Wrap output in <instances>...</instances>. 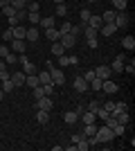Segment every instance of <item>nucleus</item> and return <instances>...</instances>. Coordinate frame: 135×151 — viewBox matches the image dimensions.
Masks as SVG:
<instances>
[{
    "mask_svg": "<svg viewBox=\"0 0 135 151\" xmlns=\"http://www.w3.org/2000/svg\"><path fill=\"white\" fill-rule=\"evenodd\" d=\"M45 68H47V72H50V77H52V83H54L56 88H61V86L65 83V75H63V72H61V70H59L52 61L45 63Z\"/></svg>",
    "mask_w": 135,
    "mask_h": 151,
    "instance_id": "1",
    "label": "nucleus"
},
{
    "mask_svg": "<svg viewBox=\"0 0 135 151\" xmlns=\"http://www.w3.org/2000/svg\"><path fill=\"white\" fill-rule=\"evenodd\" d=\"M95 138H97V142H99V145H106V142H113L115 133H113V129H110L108 124H104V126H97Z\"/></svg>",
    "mask_w": 135,
    "mask_h": 151,
    "instance_id": "2",
    "label": "nucleus"
},
{
    "mask_svg": "<svg viewBox=\"0 0 135 151\" xmlns=\"http://www.w3.org/2000/svg\"><path fill=\"white\" fill-rule=\"evenodd\" d=\"M34 108H39V111H47V113H50L52 108H54V104H52V99L47 97V95H43V97L36 99V106H34Z\"/></svg>",
    "mask_w": 135,
    "mask_h": 151,
    "instance_id": "3",
    "label": "nucleus"
},
{
    "mask_svg": "<svg viewBox=\"0 0 135 151\" xmlns=\"http://www.w3.org/2000/svg\"><path fill=\"white\" fill-rule=\"evenodd\" d=\"M113 23H115L117 29H124V27L129 25V14L126 12H115V20H113Z\"/></svg>",
    "mask_w": 135,
    "mask_h": 151,
    "instance_id": "4",
    "label": "nucleus"
},
{
    "mask_svg": "<svg viewBox=\"0 0 135 151\" xmlns=\"http://www.w3.org/2000/svg\"><path fill=\"white\" fill-rule=\"evenodd\" d=\"M104 124H108L110 129H113V133H115V138H117V135H124V124H119V122H117L115 117H113V115H110V117H108L106 122H104Z\"/></svg>",
    "mask_w": 135,
    "mask_h": 151,
    "instance_id": "5",
    "label": "nucleus"
},
{
    "mask_svg": "<svg viewBox=\"0 0 135 151\" xmlns=\"http://www.w3.org/2000/svg\"><path fill=\"white\" fill-rule=\"evenodd\" d=\"M59 43L63 45L65 50H72V47L77 45V36H72V34H61V38H59Z\"/></svg>",
    "mask_w": 135,
    "mask_h": 151,
    "instance_id": "6",
    "label": "nucleus"
},
{
    "mask_svg": "<svg viewBox=\"0 0 135 151\" xmlns=\"http://www.w3.org/2000/svg\"><path fill=\"white\" fill-rule=\"evenodd\" d=\"M95 77H99V79H110L113 77V70H110V65H97L95 68Z\"/></svg>",
    "mask_w": 135,
    "mask_h": 151,
    "instance_id": "7",
    "label": "nucleus"
},
{
    "mask_svg": "<svg viewBox=\"0 0 135 151\" xmlns=\"http://www.w3.org/2000/svg\"><path fill=\"white\" fill-rule=\"evenodd\" d=\"M25 72H9V79H11L14 88H20V86H25Z\"/></svg>",
    "mask_w": 135,
    "mask_h": 151,
    "instance_id": "8",
    "label": "nucleus"
},
{
    "mask_svg": "<svg viewBox=\"0 0 135 151\" xmlns=\"http://www.w3.org/2000/svg\"><path fill=\"white\" fill-rule=\"evenodd\" d=\"M72 86H74L77 93H88V90H90V83L86 81L84 77H74V83H72Z\"/></svg>",
    "mask_w": 135,
    "mask_h": 151,
    "instance_id": "9",
    "label": "nucleus"
},
{
    "mask_svg": "<svg viewBox=\"0 0 135 151\" xmlns=\"http://www.w3.org/2000/svg\"><path fill=\"white\" fill-rule=\"evenodd\" d=\"M124 63H126V54H117L113 65H110V70L113 72H124Z\"/></svg>",
    "mask_w": 135,
    "mask_h": 151,
    "instance_id": "10",
    "label": "nucleus"
},
{
    "mask_svg": "<svg viewBox=\"0 0 135 151\" xmlns=\"http://www.w3.org/2000/svg\"><path fill=\"white\" fill-rule=\"evenodd\" d=\"M41 38V32H39V27L36 25H32V27H27V34H25V41H29V43H36Z\"/></svg>",
    "mask_w": 135,
    "mask_h": 151,
    "instance_id": "11",
    "label": "nucleus"
},
{
    "mask_svg": "<svg viewBox=\"0 0 135 151\" xmlns=\"http://www.w3.org/2000/svg\"><path fill=\"white\" fill-rule=\"evenodd\" d=\"M9 50L16 52V54H25L27 43H25V41H20V38H14V41H11V47H9Z\"/></svg>",
    "mask_w": 135,
    "mask_h": 151,
    "instance_id": "12",
    "label": "nucleus"
},
{
    "mask_svg": "<svg viewBox=\"0 0 135 151\" xmlns=\"http://www.w3.org/2000/svg\"><path fill=\"white\" fill-rule=\"evenodd\" d=\"M117 90H119V86H117L115 81H113V79H104L101 81V93H117Z\"/></svg>",
    "mask_w": 135,
    "mask_h": 151,
    "instance_id": "13",
    "label": "nucleus"
},
{
    "mask_svg": "<svg viewBox=\"0 0 135 151\" xmlns=\"http://www.w3.org/2000/svg\"><path fill=\"white\" fill-rule=\"evenodd\" d=\"M115 32H117L115 23H104V25L99 27V34H101V36H113Z\"/></svg>",
    "mask_w": 135,
    "mask_h": 151,
    "instance_id": "14",
    "label": "nucleus"
},
{
    "mask_svg": "<svg viewBox=\"0 0 135 151\" xmlns=\"http://www.w3.org/2000/svg\"><path fill=\"white\" fill-rule=\"evenodd\" d=\"M79 120L84 122V124H95V120H97V115L92 113V111H88V108H86L84 113L79 115Z\"/></svg>",
    "mask_w": 135,
    "mask_h": 151,
    "instance_id": "15",
    "label": "nucleus"
},
{
    "mask_svg": "<svg viewBox=\"0 0 135 151\" xmlns=\"http://www.w3.org/2000/svg\"><path fill=\"white\" fill-rule=\"evenodd\" d=\"M11 34H14V38H20V41H25L27 27H25V25H14V27H11Z\"/></svg>",
    "mask_w": 135,
    "mask_h": 151,
    "instance_id": "16",
    "label": "nucleus"
},
{
    "mask_svg": "<svg viewBox=\"0 0 135 151\" xmlns=\"http://www.w3.org/2000/svg\"><path fill=\"white\" fill-rule=\"evenodd\" d=\"M45 38L54 43V41H59V38H61V34H59L56 27H47V29H45Z\"/></svg>",
    "mask_w": 135,
    "mask_h": 151,
    "instance_id": "17",
    "label": "nucleus"
},
{
    "mask_svg": "<svg viewBox=\"0 0 135 151\" xmlns=\"http://www.w3.org/2000/svg\"><path fill=\"white\" fill-rule=\"evenodd\" d=\"M119 124H124V126H129V122H131V115H129V111H119L117 115H113Z\"/></svg>",
    "mask_w": 135,
    "mask_h": 151,
    "instance_id": "18",
    "label": "nucleus"
},
{
    "mask_svg": "<svg viewBox=\"0 0 135 151\" xmlns=\"http://www.w3.org/2000/svg\"><path fill=\"white\" fill-rule=\"evenodd\" d=\"M63 122H65V124H77V122H79L77 111H68V113L63 115Z\"/></svg>",
    "mask_w": 135,
    "mask_h": 151,
    "instance_id": "19",
    "label": "nucleus"
},
{
    "mask_svg": "<svg viewBox=\"0 0 135 151\" xmlns=\"http://www.w3.org/2000/svg\"><path fill=\"white\" fill-rule=\"evenodd\" d=\"M25 86H29V88H36V86H41L39 75H27V77H25Z\"/></svg>",
    "mask_w": 135,
    "mask_h": 151,
    "instance_id": "20",
    "label": "nucleus"
},
{
    "mask_svg": "<svg viewBox=\"0 0 135 151\" xmlns=\"http://www.w3.org/2000/svg\"><path fill=\"white\" fill-rule=\"evenodd\" d=\"M36 122H39L41 126H45L50 122V113H47V111H39V113H36Z\"/></svg>",
    "mask_w": 135,
    "mask_h": 151,
    "instance_id": "21",
    "label": "nucleus"
},
{
    "mask_svg": "<svg viewBox=\"0 0 135 151\" xmlns=\"http://www.w3.org/2000/svg\"><path fill=\"white\" fill-rule=\"evenodd\" d=\"M86 25H90V27H95L97 32H99V27L104 25V20H101V16H90V20L86 23Z\"/></svg>",
    "mask_w": 135,
    "mask_h": 151,
    "instance_id": "22",
    "label": "nucleus"
},
{
    "mask_svg": "<svg viewBox=\"0 0 135 151\" xmlns=\"http://www.w3.org/2000/svg\"><path fill=\"white\" fill-rule=\"evenodd\" d=\"M122 45H124V50H131V52H133L135 50V38L133 36H124L122 38Z\"/></svg>",
    "mask_w": 135,
    "mask_h": 151,
    "instance_id": "23",
    "label": "nucleus"
},
{
    "mask_svg": "<svg viewBox=\"0 0 135 151\" xmlns=\"http://www.w3.org/2000/svg\"><path fill=\"white\" fill-rule=\"evenodd\" d=\"M52 54H54V57H61V54H65V47L59 43V41H54V43H52Z\"/></svg>",
    "mask_w": 135,
    "mask_h": 151,
    "instance_id": "24",
    "label": "nucleus"
},
{
    "mask_svg": "<svg viewBox=\"0 0 135 151\" xmlns=\"http://www.w3.org/2000/svg\"><path fill=\"white\" fill-rule=\"evenodd\" d=\"M2 61H5V63H9V65H14V63H18V57H16V52H11V50H9V52L5 54V57H2Z\"/></svg>",
    "mask_w": 135,
    "mask_h": 151,
    "instance_id": "25",
    "label": "nucleus"
},
{
    "mask_svg": "<svg viewBox=\"0 0 135 151\" xmlns=\"http://www.w3.org/2000/svg\"><path fill=\"white\" fill-rule=\"evenodd\" d=\"M95 131H97V126H95V124H84V126H81V133H84L86 138L95 135Z\"/></svg>",
    "mask_w": 135,
    "mask_h": 151,
    "instance_id": "26",
    "label": "nucleus"
},
{
    "mask_svg": "<svg viewBox=\"0 0 135 151\" xmlns=\"http://www.w3.org/2000/svg\"><path fill=\"white\" fill-rule=\"evenodd\" d=\"M101 20L104 23H113V20H115V9H106V12L101 14Z\"/></svg>",
    "mask_w": 135,
    "mask_h": 151,
    "instance_id": "27",
    "label": "nucleus"
},
{
    "mask_svg": "<svg viewBox=\"0 0 135 151\" xmlns=\"http://www.w3.org/2000/svg\"><path fill=\"white\" fill-rule=\"evenodd\" d=\"M0 9H2V14H5V16H7V20L16 16V9H14L11 5H5V7H0Z\"/></svg>",
    "mask_w": 135,
    "mask_h": 151,
    "instance_id": "28",
    "label": "nucleus"
},
{
    "mask_svg": "<svg viewBox=\"0 0 135 151\" xmlns=\"http://www.w3.org/2000/svg\"><path fill=\"white\" fill-rule=\"evenodd\" d=\"M27 20H29L32 25H39V20H41V14H39V12H27Z\"/></svg>",
    "mask_w": 135,
    "mask_h": 151,
    "instance_id": "29",
    "label": "nucleus"
},
{
    "mask_svg": "<svg viewBox=\"0 0 135 151\" xmlns=\"http://www.w3.org/2000/svg\"><path fill=\"white\" fill-rule=\"evenodd\" d=\"M124 72H129V75H135V59L131 57V61L124 63Z\"/></svg>",
    "mask_w": 135,
    "mask_h": 151,
    "instance_id": "30",
    "label": "nucleus"
},
{
    "mask_svg": "<svg viewBox=\"0 0 135 151\" xmlns=\"http://www.w3.org/2000/svg\"><path fill=\"white\" fill-rule=\"evenodd\" d=\"M113 9L115 12H126V0H113Z\"/></svg>",
    "mask_w": 135,
    "mask_h": 151,
    "instance_id": "31",
    "label": "nucleus"
},
{
    "mask_svg": "<svg viewBox=\"0 0 135 151\" xmlns=\"http://www.w3.org/2000/svg\"><path fill=\"white\" fill-rule=\"evenodd\" d=\"M119 111H129V106H126V101H117V104H115V108L110 111V115H117Z\"/></svg>",
    "mask_w": 135,
    "mask_h": 151,
    "instance_id": "32",
    "label": "nucleus"
},
{
    "mask_svg": "<svg viewBox=\"0 0 135 151\" xmlns=\"http://www.w3.org/2000/svg\"><path fill=\"white\" fill-rule=\"evenodd\" d=\"M95 115H97V117H99V120H104V122H106V120H108V117H110V113H108V111H106V108H101V106H99V108H97V111H95Z\"/></svg>",
    "mask_w": 135,
    "mask_h": 151,
    "instance_id": "33",
    "label": "nucleus"
},
{
    "mask_svg": "<svg viewBox=\"0 0 135 151\" xmlns=\"http://www.w3.org/2000/svg\"><path fill=\"white\" fill-rule=\"evenodd\" d=\"M54 18H56V16H47V18H41L39 23L45 27V29H47V27H54Z\"/></svg>",
    "mask_w": 135,
    "mask_h": 151,
    "instance_id": "34",
    "label": "nucleus"
},
{
    "mask_svg": "<svg viewBox=\"0 0 135 151\" xmlns=\"http://www.w3.org/2000/svg\"><path fill=\"white\" fill-rule=\"evenodd\" d=\"M14 18H16V23H23V20H27V9H18V12H16V16H14Z\"/></svg>",
    "mask_w": 135,
    "mask_h": 151,
    "instance_id": "35",
    "label": "nucleus"
},
{
    "mask_svg": "<svg viewBox=\"0 0 135 151\" xmlns=\"http://www.w3.org/2000/svg\"><path fill=\"white\" fill-rule=\"evenodd\" d=\"M70 27H72L70 20H63V23H61V27H59V34H70Z\"/></svg>",
    "mask_w": 135,
    "mask_h": 151,
    "instance_id": "36",
    "label": "nucleus"
},
{
    "mask_svg": "<svg viewBox=\"0 0 135 151\" xmlns=\"http://www.w3.org/2000/svg\"><path fill=\"white\" fill-rule=\"evenodd\" d=\"M90 16H92V14H90V9H86V7L81 9V12H79V18H81V23H88Z\"/></svg>",
    "mask_w": 135,
    "mask_h": 151,
    "instance_id": "37",
    "label": "nucleus"
},
{
    "mask_svg": "<svg viewBox=\"0 0 135 151\" xmlns=\"http://www.w3.org/2000/svg\"><path fill=\"white\" fill-rule=\"evenodd\" d=\"M36 75H39V81H41V83H52L50 72H36Z\"/></svg>",
    "mask_w": 135,
    "mask_h": 151,
    "instance_id": "38",
    "label": "nucleus"
},
{
    "mask_svg": "<svg viewBox=\"0 0 135 151\" xmlns=\"http://www.w3.org/2000/svg\"><path fill=\"white\" fill-rule=\"evenodd\" d=\"M86 43H88V47L97 50V47H99V38H97V36H90V38H86Z\"/></svg>",
    "mask_w": 135,
    "mask_h": 151,
    "instance_id": "39",
    "label": "nucleus"
},
{
    "mask_svg": "<svg viewBox=\"0 0 135 151\" xmlns=\"http://www.w3.org/2000/svg\"><path fill=\"white\" fill-rule=\"evenodd\" d=\"M65 14H68V7H65V2H59V5H56V16H61V18H63Z\"/></svg>",
    "mask_w": 135,
    "mask_h": 151,
    "instance_id": "40",
    "label": "nucleus"
},
{
    "mask_svg": "<svg viewBox=\"0 0 135 151\" xmlns=\"http://www.w3.org/2000/svg\"><path fill=\"white\" fill-rule=\"evenodd\" d=\"M25 5H27V0H11V7L18 12V9H25Z\"/></svg>",
    "mask_w": 135,
    "mask_h": 151,
    "instance_id": "41",
    "label": "nucleus"
},
{
    "mask_svg": "<svg viewBox=\"0 0 135 151\" xmlns=\"http://www.w3.org/2000/svg\"><path fill=\"white\" fill-rule=\"evenodd\" d=\"M43 88H45V95H47V97H52V95H54V90H56V86H54V83H43Z\"/></svg>",
    "mask_w": 135,
    "mask_h": 151,
    "instance_id": "42",
    "label": "nucleus"
},
{
    "mask_svg": "<svg viewBox=\"0 0 135 151\" xmlns=\"http://www.w3.org/2000/svg\"><path fill=\"white\" fill-rule=\"evenodd\" d=\"M59 65H61V68H68V65H70V59H68V54H61V57H59Z\"/></svg>",
    "mask_w": 135,
    "mask_h": 151,
    "instance_id": "43",
    "label": "nucleus"
},
{
    "mask_svg": "<svg viewBox=\"0 0 135 151\" xmlns=\"http://www.w3.org/2000/svg\"><path fill=\"white\" fill-rule=\"evenodd\" d=\"M90 88H92V90H101V79H99V77H95V79L90 81Z\"/></svg>",
    "mask_w": 135,
    "mask_h": 151,
    "instance_id": "44",
    "label": "nucleus"
},
{
    "mask_svg": "<svg viewBox=\"0 0 135 151\" xmlns=\"http://www.w3.org/2000/svg\"><path fill=\"white\" fill-rule=\"evenodd\" d=\"M2 90H5V93H11V90H14L11 79H5V81H2Z\"/></svg>",
    "mask_w": 135,
    "mask_h": 151,
    "instance_id": "45",
    "label": "nucleus"
},
{
    "mask_svg": "<svg viewBox=\"0 0 135 151\" xmlns=\"http://www.w3.org/2000/svg\"><path fill=\"white\" fill-rule=\"evenodd\" d=\"M81 77H84V79H86V81H92V79H95V70H86V72H84V75H81Z\"/></svg>",
    "mask_w": 135,
    "mask_h": 151,
    "instance_id": "46",
    "label": "nucleus"
},
{
    "mask_svg": "<svg viewBox=\"0 0 135 151\" xmlns=\"http://www.w3.org/2000/svg\"><path fill=\"white\" fill-rule=\"evenodd\" d=\"M43 95H45V88H43V83H41V86H36V88H34V97L39 99V97H43Z\"/></svg>",
    "mask_w": 135,
    "mask_h": 151,
    "instance_id": "47",
    "label": "nucleus"
},
{
    "mask_svg": "<svg viewBox=\"0 0 135 151\" xmlns=\"http://www.w3.org/2000/svg\"><path fill=\"white\" fill-rule=\"evenodd\" d=\"M81 29H84V25H72V27H70V34H72V36H79V34H81Z\"/></svg>",
    "mask_w": 135,
    "mask_h": 151,
    "instance_id": "48",
    "label": "nucleus"
},
{
    "mask_svg": "<svg viewBox=\"0 0 135 151\" xmlns=\"http://www.w3.org/2000/svg\"><path fill=\"white\" fill-rule=\"evenodd\" d=\"M25 9H27V12H39V2H36V0H32V2H27Z\"/></svg>",
    "mask_w": 135,
    "mask_h": 151,
    "instance_id": "49",
    "label": "nucleus"
},
{
    "mask_svg": "<svg viewBox=\"0 0 135 151\" xmlns=\"http://www.w3.org/2000/svg\"><path fill=\"white\" fill-rule=\"evenodd\" d=\"M84 138H86L84 133H81V131H77V133H74V135H72V142L77 145V142H81V140H84Z\"/></svg>",
    "mask_w": 135,
    "mask_h": 151,
    "instance_id": "50",
    "label": "nucleus"
},
{
    "mask_svg": "<svg viewBox=\"0 0 135 151\" xmlns=\"http://www.w3.org/2000/svg\"><path fill=\"white\" fill-rule=\"evenodd\" d=\"M2 36H5V41H7V43H11V41H14V34H11V27H9V29H5V34H2Z\"/></svg>",
    "mask_w": 135,
    "mask_h": 151,
    "instance_id": "51",
    "label": "nucleus"
},
{
    "mask_svg": "<svg viewBox=\"0 0 135 151\" xmlns=\"http://www.w3.org/2000/svg\"><path fill=\"white\" fill-rule=\"evenodd\" d=\"M86 108H88V111H92V113H95L97 108H99V101H97V99H92V101H90V104H88V106H86Z\"/></svg>",
    "mask_w": 135,
    "mask_h": 151,
    "instance_id": "52",
    "label": "nucleus"
},
{
    "mask_svg": "<svg viewBox=\"0 0 135 151\" xmlns=\"http://www.w3.org/2000/svg\"><path fill=\"white\" fill-rule=\"evenodd\" d=\"M7 52H9V45H5V43H0V57H5Z\"/></svg>",
    "mask_w": 135,
    "mask_h": 151,
    "instance_id": "53",
    "label": "nucleus"
},
{
    "mask_svg": "<svg viewBox=\"0 0 135 151\" xmlns=\"http://www.w3.org/2000/svg\"><path fill=\"white\" fill-rule=\"evenodd\" d=\"M68 59H70V65H77V63H79V57H77V54H72V57H68Z\"/></svg>",
    "mask_w": 135,
    "mask_h": 151,
    "instance_id": "54",
    "label": "nucleus"
},
{
    "mask_svg": "<svg viewBox=\"0 0 135 151\" xmlns=\"http://www.w3.org/2000/svg\"><path fill=\"white\" fill-rule=\"evenodd\" d=\"M104 108H106V111H108V113H110V111L115 108V104H113V101H106V104H104Z\"/></svg>",
    "mask_w": 135,
    "mask_h": 151,
    "instance_id": "55",
    "label": "nucleus"
},
{
    "mask_svg": "<svg viewBox=\"0 0 135 151\" xmlns=\"http://www.w3.org/2000/svg\"><path fill=\"white\" fill-rule=\"evenodd\" d=\"M74 111H77V115H81V113L86 111V106H84V104H77V108H74Z\"/></svg>",
    "mask_w": 135,
    "mask_h": 151,
    "instance_id": "56",
    "label": "nucleus"
},
{
    "mask_svg": "<svg viewBox=\"0 0 135 151\" xmlns=\"http://www.w3.org/2000/svg\"><path fill=\"white\" fill-rule=\"evenodd\" d=\"M5 70H7V65H5V61L0 59V72H5Z\"/></svg>",
    "mask_w": 135,
    "mask_h": 151,
    "instance_id": "57",
    "label": "nucleus"
},
{
    "mask_svg": "<svg viewBox=\"0 0 135 151\" xmlns=\"http://www.w3.org/2000/svg\"><path fill=\"white\" fill-rule=\"evenodd\" d=\"M5 5H11V0H0V7H5Z\"/></svg>",
    "mask_w": 135,
    "mask_h": 151,
    "instance_id": "58",
    "label": "nucleus"
},
{
    "mask_svg": "<svg viewBox=\"0 0 135 151\" xmlns=\"http://www.w3.org/2000/svg\"><path fill=\"white\" fill-rule=\"evenodd\" d=\"M2 99H5V90L0 88V101H2Z\"/></svg>",
    "mask_w": 135,
    "mask_h": 151,
    "instance_id": "59",
    "label": "nucleus"
},
{
    "mask_svg": "<svg viewBox=\"0 0 135 151\" xmlns=\"http://www.w3.org/2000/svg\"><path fill=\"white\" fill-rule=\"evenodd\" d=\"M86 2H97V0H86Z\"/></svg>",
    "mask_w": 135,
    "mask_h": 151,
    "instance_id": "60",
    "label": "nucleus"
},
{
    "mask_svg": "<svg viewBox=\"0 0 135 151\" xmlns=\"http://www.w3.org/2000/svg\"><path fill=\"white\" fill-rule=\"evenodd\" d=\"M0 59H2V57H0Z\"/></svg>",
    "mask_w": 135,
    "mask_h": 151,
    "instance_id": "61",
    "label": "nucleus"
}]
</instances>
